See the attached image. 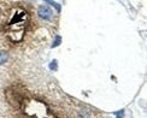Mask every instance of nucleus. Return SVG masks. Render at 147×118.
Segmentation results:
<instances>
[{
    "label": "nucleus",
    "mask_w": 147,
    "mask_h": 118,
    "mask_svg": "<svg viewBox=\"0 0 147 118\" xmlns=\"http://www.w3.org/2000/svg\"><path fill=\"white\" fill-rule=\"evenodd\" d=\"M33 17L27 4L17 1L6 3L0 0V36L4 38L1 45H18L24 41L33 26ZM0 45V47H1Z\"/></svg>",
    "instance_id": "f257e3e1"
},
{
    "label": "nucleus",
    "mask_w": 147,
    "mask_h": 118,
    "mask_svg": "<svg viewBox=\"0 0 147 118\" xmlns=\"http://www.w3.org/2000/svg\"><path fill=\"white\" fill-rule=\"evenodd\" d=\"M36 13H38V16L41 20H45V21H52L53 18V11L47 5H40L38 10H36Z\"/></svg>",
    "instance_id": "f03ea898"
},
{
    "label": "nucleus",
    "mask_w": 147,
    "mask_h": 118,
    "mask_svg": "<svg viewBox=\"0 0 147 118\" xmlns=\"http://www.w3.org/2000/svg\"><path fill=\"white\" fill-rule=\"evenodd\" d=\"M44 1L47 3V4H50L51 6H53V7L57 10V12H60V11H62V6H60V4L56 3L54 0H44Z\"/></svg>",
    "instance_id": "7ed1b4c3"
},
{
    "label": "nucleus",
    "mask_w": 147,
    "mask_h": 118,
    "mask_svg": "<svg viewBox=\"0 0 147 118\" xmlns=\"http://www.w3.org/2000/svg\"><path fill=\"white\" fill-rule=\"evenodd\" d=\"M60 43H62V36H60V35H56V36H54L53 43L51 45V48H56V47H58Z\"/></svg>",
    "instance_id": "20e7f679"
},
{
    "label": "nucleus",
    "mask_w": 147,
    "mask_h": 118,
    "mask_svg": "<svg viewBox=\"0 0 147 118\" xmlns=\"http://www.w3.org/2000/svg\"><path fill=\"white\" fill-rule=\"evenodd\" d=\"M7 53L4 52V51H0V65L5 64L6 61H7Z\"/></svg>",
    "instance_id": "39448f33"
},
{
    "label": "nucleus",
    "mask_w": 147,
    "mask_h": 118,
    "mask_svg": "<svg viewBox=\"0 0 147 118\" xmlns=\"http://www.w3.org/2000/svg\"><path fill=\"white\" fill-rule=\"evenodd\" d=\"M50 69L52 70V71H57L58 70V61L54 59V60H52L51 63H50Z\"/></svg>",
    "instance_id": "423d86ee"
},
{
    "label": "nucleus",
    "mask_w": 147,
    "mask_h": 118,
    "mask_svg": "<svg viewBox=\"0 0 147 118\" xmlns=\"http://www.w3.org/2000/svg\"><path fill=\"white\" fill-rule=\"evenodd\" d=\"M113 115H115L116 117H123V116H124V110L116 111V112H113Z\"/></svg>",
    "instance_id": "0eeeda50"
}]
</instances>
